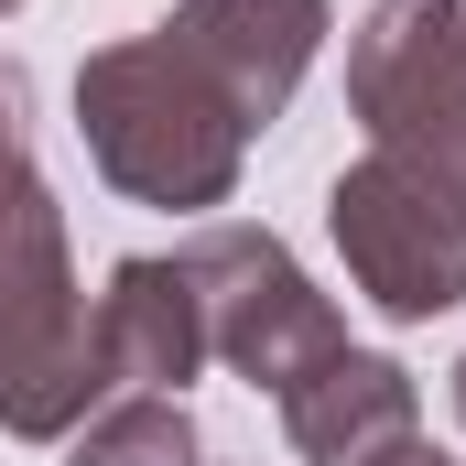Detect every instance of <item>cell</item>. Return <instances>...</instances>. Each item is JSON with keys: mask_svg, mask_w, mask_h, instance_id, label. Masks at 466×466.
I'll use <instances>...</instances> for the list:
<instances>
[{"mask_svg": "<svg viewBox=\"0 0 466 466\" xmlns=\"http://www.w3.org/2000/svg\"><path fill=\"white\" fill-rule=\"evenodd\" d=\"M98 401V315L66 249V207L33 174V76L0 55V423L22 445H66Z\"/></svg>", "mask_w": 466, "mask_h": 466, "instance_id": "cell-1", "label": "cell"}, {"mask_svg": "<svg viewBox=\"0 0 466 466\" xmlns=\"http://www.w3.org/2000/svg\"><path fill=\"white\" fill-rule=\"evenodd\" d=\"M76 141H87V163H98L109 196L163 207V218L228 207L238 174H249V130L228 119V98H218L163 33L98 44V55L76 66Z\"/></svg>", "mask_w": 466, "mask_h": 466, "instance_id": "cell-2", "label": "cell"}, {"mask_svg": "<svg viewBox=\"0 0 466 466\" xmlns=\"http://www.w3.org/2000/svg\"><path fill=\"white\" fill-rule=\"evenodd\" d=\"M348 109L369 152L466 207V0H369L348 33Z\"/></svg>", "mask_w": 466, "mask_h": 466, "instance_id": "cell-3", "label": "cell"}, {"mask_svg": "<svg viewBox=\"0 0 466 466\" xmlns=\"http://www.w3.org/2000/svg\"><path fill=\"white\" fill-rule=\"evenodd\" d=\"M185 282H196V304H207V358L238 369L249 390H293L315 358L348 348V315L304 282V260L282 249L271 228H249V218H218V228H196L185 249Z\"/></svg>", "mask_w": 466, "mask_h": 466, "instance_id": "cell-4", "label": "cell"}, {"mask_svg": "<svg viewBox=\"0 0 466 466\" xmlns=\"http://www.w3.org/2000/svg\"><path fill=\"white\" fill-rule=\"evenodd\" d=\"M326 228L348 282L390 315V326H434L466 304V207L445 185H423L390 152H358L348 174L326 185Z\"/></svg>", "mask_w": 466, "mask_h": 466, "instance_id": "cell-5", "label": "cell"}, {"mask_svg": "<svg viewBox=\"0 0 466 466\" xmlns=\"http://www.w3.org/2000/svg\"><path fill=\"white\" fill-rule=\"evenodd\" d=\"M218 98H228V119L260 141L271 119L293 109V87H304V66L326 55V0H174L163 22H152Z\"/></svg>", "mask_w": 466, "mask_h": 466, "instance_id": "cell-6", "label": "cell"}, {"mask_svg": "<svg viewBox=\"0 0 466 466\" xmlns=\"http://www.w3.org/2000/svg\"><path fill=\"white\" fill-rule=\"evenodd\" d=\"M271 412H282V445L304 466H369L380 445L423 434V380L380 348H337V358H315Z\"/></svg>", "mask_w": 466, "mask_h": 466, "instance_id": "cell-7", "label": "cell"}, {"mask_svg": "<svg viewBox=\"0 0 466 466\" xmlns=\"http://www.w3.org/2000/svg\"><path fill=\"white\" fill-rule=\"evenodd\" d=\"M98 369H109V390H163V401H185V380L207 369V304H196V282H185L174 249L109 260V293H98Z\"/></svg>", "mask_w": 466, "mask_h": 466, "instance_id": "cell-8", "label": "cell"}, {"mask_svg": "<svg viewBox=\"0 0 466 466\" xmlns=\"http://www.w3.org/2000/svg\"><path fill=\"white\" fill-rule=\"evenodd\" d=\"M66 466H207L196 456V412L163 401V390H109L76 434H66Z\"/></svg>", "mask_w": 466, "mask_h": 466, "instance_id": "cell-9", "label": "cell"}, {"mask_svg": "<svg viewBox=\"0 0 466 466\" xmlns=\"http://www.w3.org/2000/svg\"><path fill=\"white\" fill-rule=\"evenodd\" d=\"M369 466H456V456H445V445H423V434H401V445H380Z\"/></svg>", "mask_w": 466, "mask_h": 466, "instance_id": "cell-10", "label": "cell"}, {"mask_svg": "<svg viewBox=\"0 0 466 466\" xmlns=\"http://www.w3.org/2000/svg\"><path fill=\"white\" fill-rule=\"evenodd\" d=\"M456 412H466V358H456Z\"/></svg>", "mask_w": 466, "mask_h": 466, "instance_id": "cell-11", "label": "cell"}, {"mask_svg": "<svg viewBox=\"0 0 466 466\" xmlns=\"http://www.w3.org/2000/svg\"><path fill=\"white\" fill-rule=\"evenodd\" d=\"M11 11H22V0H0V22H11Z\"/></svg>", "mask_w": 466, "mask_h": 466, "instance_id": "cell-12", "label": "cell"}]
</instances>
